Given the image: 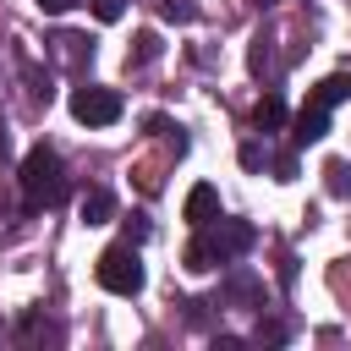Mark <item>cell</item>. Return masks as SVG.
Here are the masks:
<instances>
[{"instance_id":"cell-19","label":"cell","mask_w":351,"mask_h":351,"mask_svg":"<svg viewBox=\"0 0 351 351\" xmlns=\"http://www.w3.org/2000/svg\"><path fill=\"white\" fill-rule=\"evenodd\" d=\"M258 5H280V0H258Z\"/></svg>"},{"instance_id":"cell-8","label":"cell","mask_w":351,"mask_h":351,"mask_svg":"<svg viewBox=\"0 0 351 351\" xmlns=\"http://www.w3.org/2000/svg\"><path fill=\"white\" fill-rule=\"evenodd\" d=\"M110 214H115V197H110L104 186H93V192L82 197V225H104Z\"/></svg>"},{"instance_id":"cell-6","label":"cell","mask_w":351,"mask_h":351,"mask_svg":"<svg viewBox=\"0 0 351 351\" xmlns=\"http://www.w3.org/2000/svg\"><path fill=\"white\" fill-rule=\"evenodd\" d=\"M186 219H192L197 230H203L208 219H219V192H214L208 181H197V186L186 192Z\"/></svg>"},{"instance_id":"cell-13","label":"cell","mask_w":351,"mask_h":351,"mask_svg":"<svg viewBox=\"0 0 351 351\" xmlns=\"http://www.w3.org/2000/svg\"><path fill=\"white\" fill-rule=\"evenodd\" d=\"M324 176H329V192H335V197H346V192H351V170H346L340 159H329V165H324Z\"/></svg>"},{"instance_id":"cell-9","label":"cell","mask_w":351,"mask_h":351,"mask_svg":"<svg viewBox=\"0 0 351 351\" xmlns=\"http://www.w3.org/2000/svg\"><path fill=\"white\" fill-rule=\"evenodd\" d=\"M340 99H351V77H340V71H335V77H324V82L313 88V104H324V110H329V104H340Z\"/></svg>"},{"instance_id":"cell-4","label":"cell","mask_w":351,"mask_h":351,"mask_svg":"<svg viewBox=\"0 0 351 351\" xmlns=\"http://www.w3.org/2000/svg\"><path fill=\"white\" fill-rule=\"evenodd\" d=\"M203 236H208V247H214V258H219V263L252 247V225H247V219H208V225H203Z\"/></svg>"},{"instance_id":"cell-16","label":"cell","mask_w":351,"mask_h":351,"mask_svg":"<svg viewBox=\"0 0 351 351\" xmlns=\"http://www.w3.org/2000/svg\"><path fill=\"white\" fill-rule=\"evenodd\" d=\"M33 5H38V11H49V16H60V11H71L77 0H33Z\"/></svg>"},{"instance_id":"cell-17","label":"cell","mask_w":351,"mask_h":351,"mask_svg":"<svg viewBox=\"0 0 351 351\" xmlns=\"http://www.w3.org/2000/svg\"><path fill=\"white\" fill-rule=\"evenodd\" d=\"M126 236H132V241H143V236H148V225H143V214H132V219H126Z\"/></svg>"},{"instance_id":"cell-5","label":"cell","mask_w":351,"mask_h":351,"mask_svg":"<svg viewBox=\"0 0 351 351\" xmlns=\"http://www.w3.org/2000/svg\"><path fill=\"white\" fill-rule=\"evenodd\" d=\"M291 137H296L302 148H307V143H318V137H329V110L307 99V104L296 110V121H291Z\"/></svg>"},{"instance_id":"cell-7","label":"cell","mask_w":351,"mask_h":351,"mask_svg":"<svg viewBox=\"0 0 351 351\" xmlns=\"http://www.w3.org/2000/svg\"><path fill=\"white\" fill-rule=\"evenodd\" d=\"M280 121H285V104H280V93H263V99L252 104V126H258V132H274Z\"/></svg>"},{"instance_id":"cell-18","label":"cell","mask_w":351,"mask_h":351,"mask_svg":"<svg viewBox=\"0 0 351 351\" xmlns=\"http://www.w3.org/2000/svg\"><path fill=\"white\" fill-rule=\"evenodd\" d=\"M5 148H11V137H5V121H0V154H5Z\"/></svg>"},{"instance_id":"cell-11","label":"cell","mask_w":351,"mask_h":351,"mask_svg":"<svg viewBox=\"0 0 351 351\" xmlns=\"http://www.w3.org/2000/svg\"><path fill=\"white\" fill-rule=\"evenodd\" d=\"M148 60H159V33H137L132 44V66H148Z\"/></svg>"},{"instance_id":"cell-15","label":"cell","mask_w":351,"mask_h":351,"mask_svg":"<svg viewBox=\"0 0 351 351\" xmlns=\"http://www.w3.org/2000/svg\"><path fill=\"white\" fill-rule=\"evenodd\" d=\"M165 16H170V22H192V5H186V0H165Z\"/></svg>"},{"instance_id":"cell-14","label":"cell","mask_w":351,"mask_h":351,"mask_svg":"<svg viewBox=\"0 0 351 351\" xmlns=\"http://www.w3.org/2000/svg\"><path fill=\"white\" fill-rule=\"evenodd\" d=\"M121 11H126V0H93V16L99 22H121Z\"/></svg>"},{"instance_id":"cell-3","label":"cell","mask_w":351,"mask_h":351,"mask_svg":"<svg viewBox=\"0 0 351 351\" xmlns=\"http://www.w3.org/2000/svg\"><path fill=\"white\" fill-rule=\"evenodd\" d=\"M121 110H126V104H121L115 88H93V82H88V88H71V115H77L82 126H115Z\"/></svg>"},{"instance_id":"cell-1","label":"cell","mask_w":351,"mask_h":351,"mask_svg":"<svg viewBox=\"0 0 351 351\" xmlns=\"http://www.w3.org/2000/svg\"><path fill=\"white\" fill-rule=\"evenodd\" d=\"M22 197H27V208H49V203L66 197V165H60L55 148L38 143V148L22 154Z\"/></svg>"},{"instance_id":"cell-10","label":"cell","mask_w":351,"mask_h":351,"mask_svg":"<svg viewBox=\"0 0 351 351\" xmlns=\"http://www.w3.org/2000/svg\"><path fill=\"white\" fill-rule=\"evenodd\" d=\"M214 263H219V258H214L208 236H192V241H186V269H192V274H203V269H214Z\"/></svg>"},{"instance_id":"cell-2","label":"cell","mask_w":351,"mask_h":351,"mask_svg":"<svg viewBox=\"0 0 351 351\" xmlns=\"http://www.w3.org/2000/svg\"><path fill=\"white\" fill-rule=\"evenodd\" d=\"M93 274H99V285H104V291H115V296H137V291H143V263H137L132 241H115V247H104Z\"/></svg>"},{"instance_id":"cell-12","label":"cell","mask_w":351,"mask_h":351,"mask_svg":"<svg viewBox=\"0 0 351 351\" xmlns=\"http://www.w3.org/2000/svg\"><path fill=\"white\" fill-rule=\"evenodd\" d=\"M55 44H60V55H66V60H82V55H93V44H88L82 33H60Z\"/></svg>"}]
</instances>
